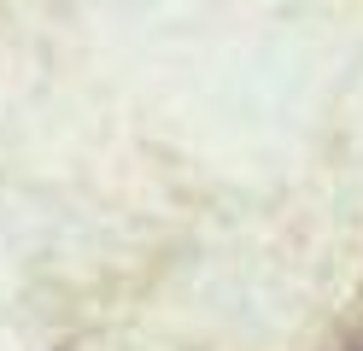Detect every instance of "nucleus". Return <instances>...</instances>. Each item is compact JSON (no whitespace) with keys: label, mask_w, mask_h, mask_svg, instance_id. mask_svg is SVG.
Returning <instances> with one entry per match:
<instances>
[]
</instances>
